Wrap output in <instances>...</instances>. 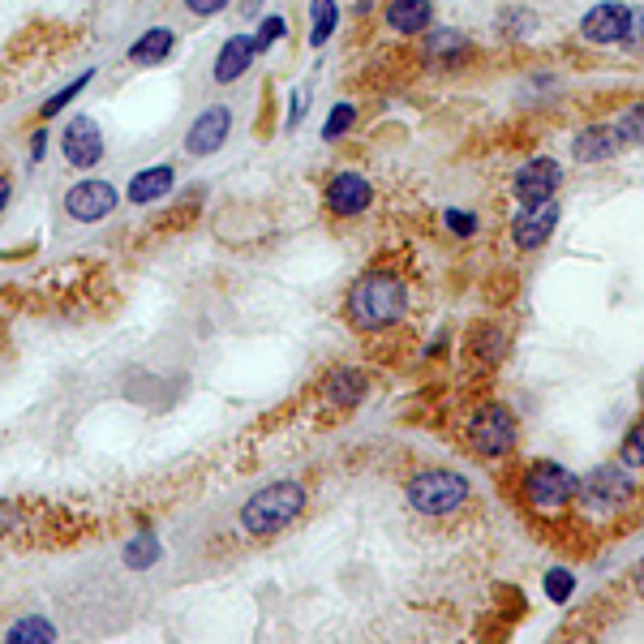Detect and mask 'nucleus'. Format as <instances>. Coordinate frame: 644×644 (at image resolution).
<instances>
[{
    "instance_id": "9d476101",
    "label": "nucleus",
    "mask_w": 644,
    "mask_h": 644,
    "mask_svg": "<svg viewBox=\"0 0 644 644\" xmlns=\"http://www.w3.org/2000/svg\"><path fill=\"white\" fill-rule=\"evenodd\" d=\"M65 211L73 219H82V223H95V219L117 211V190L108 181H77L65 194Z\"/></svg>"
},
{
    "instance_id": "a878e982",
    "label": "nucleus",
    "mask_w": 644,
    "mask_h": 644,
    "mask_svg": "<svg viewBox=\"0 0 644 644\" xmlns=\"http://www.w3.org/2000/svg\"><path fill=\"white\" fill-rule=\"evenodd\" d=\"M57 641V632H52V623H44V619H22L17 628H9V641Z\"/></svg>"
},
{
    "instance_id": "0eeeda50",
    "label": "nucleus",
    "mask_w": 644,
    "mask_h": 644,
    "mask_svg": "<svg viewBox=\"0 0 644 644\" xmlns=\"http://www.w3.org/2000/svg\"><path fill=\"white\" fill-rule=\"evenodd\" d=\"M575 486H580V482H575L563 464H533L528 477H524V495H528V502H533L537 511H555V507L572 502Z\"/></svg>"
},
{
    "instance_id": "7c9ffc66",
    "label": "nucleus",
    "mask_w": 644,
    "mask_h": 644,
    "mask_svg": "<svg viewBox=\"0 0 644 644\" xmlns=\"http://www.w3.org/2000/svg\"><path fill=\"white\" fill-rule=\"evenodd\" d=\"M44 150H48V134L39 130V134L31 138V155H35V159H44Z\"/></svg>"
},
{
    "instance_id": "4be33fe9",
    "label": "nucleus",
    "mask_w": 644,
    "mask_h": 644,
    "mask_svg": "<svg viewBox=\"0 0 644 644\" xmlns=\"http://www.w3.org/2000/svg\"><path fill=\"white\" fill-rule=\"evenodd\" d=\"M442 52H447V57H451V52H460V57H464V52H469V39H464V35H455V31H434V35H429V44H426V57H442Z\"/></svg>"
},
{
    "instance_id": "473e14b6",
    "label": "nucleus",
    "mask_w": 644,
    "mask_h": 644,
    "mask_svg": "<svg viewBox=\"0 0 644 644\" xmlns=\"http://www.w3.org/2000/svg\"><path fill=\"white\" fill-rule=\"evenodd\" d=\"M636 593H641V597H644V563H641V568H636Z\"/></svg>"
},
{
    "instance_id": "c756f323",
    "label": "nucleus",
    "mask_w": 644,
    "mask_h": 644,
    "mask_svg": "<svg viewBox=\"0 0 644 644\" xmlns=\"http://www.w3.org/2000/svg\"><path fill=\"white\" fill-rule=\"evenodd\" d=\"M447 223H451L460 236H469V232L477 228V219H473V215H464V211H447Z\"/></svg>"
},
{
    "instance_id": "6e6552de",
    "label": "nucleus",
    "mask_w": 644,
    "mask_h": 644,
    "mask_svg": "<svg viewBox=\"0 0 644 644\" xmlns=\"http://www.w3.org/2000/svg\"><path fill=\"white\" fill-rule=\"evenodd\" d=\"M559 181H563V168H559V159H528L520 172H515V198H520V207H533V203H550L555 198V190H559Z\"/></svg>"
},
{
    "instance_id": "6ab92c4d",
    "label": "nucleus",
    "mask_w": 644,
    "mask_h": 644,
    "mask_svg": "<svg viewBox=\"0 0 644 644\" xmlns=\"http://www.w3.org/2000/svg\"><path fill=\"white\" fill-rule=\"evenodd\" d=\"M615 150H619V143H615L610 125H593V130H584V134L575 138V159H580V163H602V159H610Z\"/></svg>"
},
{
    "instance_id": "b1692460",
    "label": "nucleus",
    "mask_w": 644,
    "mask_h": 644,
    "mask_svg": "<svg viewBox=\"0 0 644 644\" xmlns=\"http://www.w3.org/2000/svg\"><path fill=\"white\" fill-rule=\"evenodd\" d=\"M575 593V575L572 572H563V568H555V572L546 575V597L555 602V606H563L568 597Z\"/></svg>"
},
{
    "instance_id": "9b49d317",
    "label": "nucleus",
    "mask_w": 644,
    "mask_h": 644,
    "mask_svg": "<svg viewBox=\"0 0 644 644\" xmlns=\"http://www.w3.org/2000/svg\"><path fill=\"white\" fill-rule=\"evenodd\" d=\"M61 150L73 168H95L104 159V134L90 117H73L65 125V138H61Z\"/></svg>"
},
{
    "instance_id": "a211bd4d",
    "label": "nucleus",
    "mask_w": 644,
    "mask_h": 644,
    "mask_svg": "<svg viewBox=\"0 0 644 644\" xmlns=\"http://www.w3.org/2000/svg\"><path fill=\"white\" fill-rule=\"evenodd\" d=\"M429 17H434L429 0H391V4H387V26L400 31V35H417V31H426Z\"/></svg>"
},
{
    "instance_id": "f257e3e1",
    "label": "nucleus",
    "mask_w": 644,
    "mask_h": 644,
    "mask_svg": "<svg viewBox=\"0 0 644 644\" xmlns=\"http://www.w3.org/2000/svg\"><path fill=\"white\" fill-rule=\"evenodd\" d=\"M404 309H409V288L387 271H369L349 296V318L361 331H382V327L400 323Z\"/></svg>"
},
{
    "instance_id": "f8f14e48",
    "label": "nucleus",
    "mask_w": 644,
    "mask_h": 644,
    "mask_svg": "<svg viewBox=\"0 0 644 644\" xmlns=\"http://www.w3.org/2000/svg\"><path fill=\"white\" fill-rule=\"evenodd\" d=\"M228 130H232V112H228L223 104H215V108H207V112H198V121L190 125L185 150H190V155H211V150L223 146Z\"/></svg>"
},
{
    "instance_id": "f3484780",
    "label": "nucleus",
    "mask_w": 644,
    "mask_h": 644,
    "mask_svg": "<svg viewBox=\"0 0 644 644\" xmlns=\"http://www.w3.org/2000/svg\"><path fill=\"white\" fill-rule=\"evenodd\" d=\"M172 181H177V172H172L168 163L146 168V172H138V177L130 181V203H138V207H146V203H159L163 194H172Z\"/></svg>"
},
{
    "instance_id": "aec40b11",
    "label": "nucleus",
    "mask_w": 644,
    "mask_h": 644,
    "mask_svg": "<svg viewBox=\"0 0 644 644\" xmlns=\"http://www.w3.org/2000/svg\"><path fill=\"white\" fill-rule=\"evenodd\" d=\"M309 9H314V31H309V44H314V48H323V44L331 39L336 22H340V9H336V0H309Z\"/></svg>"
},
{
    "instance_id": "7ed1b4c3",
    "label": "nucleus",
    "mask_w": 644,
    "mask_h": 644,
    "mask_svg": "<svg viewBox=\"0 0 644 644\" xmlns=\"http://www.w3.org/2000/svg\"><path fill=\"white\" fill-rule=\"evenodd\" d=\"M404 495L413 502V511H422V515H451L460 502H469V482L451 469H426L409 482Z\"/></svg>"
},
{
    "instance_id": "5701e85b",
    "label": "nucleus",
    "mask_w": 644,
    "mask_h": 644,
    "mask_svg": "<svg viewBox=\"0 0 644 644\" xmlns=\"http://www.w3.org/2000/svg\"><path fill=\"white\" fill-rule=\"evenodd\" d=\"M619 460L628 464V469H644V422L628 429V438H623V451H619Z\"/></svg>"
},
{
    "instance_id": "ddd939ff",
    "label": "nucleus",
    "mask_w": 644,
    "mask_h": 644,
    "mask_svg": "<svg viewBox=\"0 0 644 644\" xmlns=\"http://www.w3.org/2000/svg\"><path fill=\"white\" fill-rule=\"evenodd\" d=\"M374 198V185L357 177V172H340L331 185H327V207L336 215H361Z\"/></svg>"
},
{
    "instance_id": "39448f33",
    "label": "nucleus",
    "mask_w": 644,
    "mask_h": 644,
    "mask_svg": "<svg viewBox=\"0 0 644 644\" xmlns=\"http://www.w3.org/2000/svg\"><path fill=\"white\" fill-rule=\"evenodd\" d=\"M515 417L502 409V404H486L482 413H473V422H469V442H473V451L477 455H507L511 447H515Z\"/></svg>"
},
{
    "instance_id": "393cba45",
    "label": "nucleus",
    "mask_w": 644,
    "mask_h": 644,
    "mask_svg": "<svg viewBox=\"0 0 644 644\" xmlns=\"http://www.w3.org/2000/svg\"><path fill=\"white\" fill-rule=\"evenodd\" d=\"M288 35V22L280 17V13H267L263 17V26H258V35H254V44H258V52H267L276 39H284Z\"/></svg>"
},
{
    "instance_id": "cd10ccee",
    "label": "nucleus",
    "mask_w": 644,
    "mask_h": 644,
    "mask_svg": "<svg viewBox=\"0 0 644 644\" xmlns=\"http://www.w3.org/2000/svg\"><path fill=\"white\" fill-rule=\"evenodd\" d=\"M90 77H95V73H90V70H86V73H77V77H73V82H70V86H65V90H61V95H57V99H48V104H44V121H48V117H57V112H61V108L70 104L73 95H77V90H82V86H86Z\"/></svg>"
},
{
    "instance_id": "423d86ee",
    "label": "nucleus",
    "mask_w": 644,
    "mask_h": 644,
    "mask_svg": "<svg viewBox=\"0 0 644 644\" xmlns=\"http://www.w3.org/2000/svg\"><path fill=\"white\" fill-rule=\"evenodd\" d=\"M632 31H636V9H628L619 0L593 4L580 22V35L588 44H623V39H632Z\"/></svg>"
},
{
    "instance_id": "dca6fc26",
    "label": "nucleus",
    "mask_w": 644,
    "mask_h": 644,
    "mask_svg": "<svg viewBox=\"0 0 644 644\" xmlns=\"http://www.w3.org/2000/svg\"><path fill=\"white\" fill-rule=\"evenodd\" d=\"M172 48H177V35L168 26H155V31H146L130 44V61L134 65H163L172 57Z\"/></svg>"
},
{
    "instance_id": "4468645a",
    "label": "nucleus",
    "mask_w": 644,
    "mask_h": 644,
    "mask_svg": "<svg viewBox=\"0 0 644 644\" xmlns=\"http://www.w3.org/2000/svg\"><path fill=\"white\" fill-rule=\"evenodd\" d=\"M254 57H258L254 35H232V39L219 48V57H215V82H236L241 73L254 65Z\"/></svg>"
},
{
    "instance_id": "bb28decb",
    "label": "nucleus",
    "mask_w": 644,
    "mask_h": 644,
    "mask_svg": "<svg viewBox=\"0 0 644 644\" xmlns=\"http://www.w3.org/2000/svg\"><path fill=\"white\" fill-rule=\"evenodd\" d=\"M353 117H357V112H353V104H336V108H331V117H327V130H323V138H327V143H336V138H340V134L353 125Z\"/></svg>"
},
{
    "instance_id": "20e7f679",
    "label": "nucleus",
    "mask_w": 644,
    "mask_h": 644,
    "mask_svg": "<svg viewBox=\"0 0 644 644\" xmlns=\"http://www.w3.org/2000/svg\"><path fill=\"white\" fill-rule=\"evenodd\" d=\"M575 495H580V502H584L588 511H619V507L632 502L636 486H632L628 464H623V469H619V464H597V469L575 486Z\"/></svg>"
},
{
    "instance_id": "2eb2a0df",
    "label": "nucleus",
    "mask_w": 644,
    "mask_h": 644,
    "mask_svg": "<svg viewBox=\"0 0 644 644\" xmlns=\"http://www.w3.org/2000/svg\"><path fill=\"white\" fill-rule=\"evenodd\" d=\"M323 400H331L340 409H357L361 400H365V378H361L357 369H349V365L331 369L327 382H323Z\"/></svg>"
},
{
    "instance_id": "f03ea898",
    "label": "nucleus",
    "mask_w": 644,
    "mask_h": 644,
    "mask_svg": "<svg viewBox=\"0 0 644 644\" xmlns=\"http://www.w3.org/2000/svg\"><path fill=\"white\" fill-rule=\"evenodd\" d=\"M301 507H305V490L296 482H276L241 507V528L254 537H276L301 515Z\"/></svg>"
},
{
    "instance_id": "c85d7f7f",
    "label": "nucleus",
    "mask_w": 644,
    "mask_h": 644,
    "mask_svg": "<svg viewBox=\"0 0 644 644\" xmlns=\"http://www.w3.org/2000/svg\"><path fill=\"white\" fill-rule=\"evenodd\" d=\"M228 0H185V9L190 13H198V17H211V13H219Z\"/></svg>"
},
{
    "instance_id": "412c9836",
    "label": "nucleus",
    "mask_w": 644,
    "mask_h": 644,
    "mask_svg": "<svg viewBox=\"0 0 644 644\" xmlns=\"http://www.w3.org/2000/svg\"><path fill=\"white\" fill-rule=\"evenodd\" d=\"M125 563H130V568H138V572H146V568H155V563H159V542H155L150 533H143V537H134V542L125 546Z\"/></svg>"
},
{
    "instance_id": "1a4fd4ad",
    "label": "nucleus",
    "mask_w": 644,
    "mask_h": 644,
    "mask_svg": "<svg viewBox=\"0 0 644 644\" xmlns=\"http://www.w3.org/2000/svg\"><path fill=\"white\" fill-rule=\"evenodd\" d=\"M555 223H559V203H555V198H550V203H533V207H524V211L515 215L511 241H515L520 250H542V245L550 241Z\"/></svg>"
},
{
    "instance_id": "2f4dec72",
    "label": "nucleus",
    "mask_w": 644,
    "mask_h": 644,
    "mask_svg": "<svg viewBox=\"0 0 644 644\" xmlns=\"http://www.w3.org/2000/svg\"><path fill=\"white\" fill-rule=\"evenodd\" d=\"M4 203H9V181L0 177V211H4Z\"/></svg>"
}]
</instances>
